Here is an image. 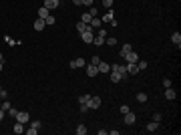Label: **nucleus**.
Here are the masks:
<instances>
[{
    "label": "nucleus",
    "mask_w": 181,
    "mask_h": 135,
    "mask_svg": "<svg viewBox=\"0 0 181 135\" xmlns=\"http://www.w3.org/2000/svg\"><path fill=\"white\" fill-rule=\"evenodd\" d=\"M81 39H83L85 45H90V43H93V39H95V28H93L90 24H87V30H85V32H81Z\"/></svg>",
    "instance_id": "1"
},
{
    "label": "nucleus",
    "mask_w": 181,
    "mask_h": 135,
    "mask_svg": "<svg viewBox=\"0 0 181 135\" xmlns=\"http://www.w3.org/2000/svg\"><path fill=\"white\" fill-rule=\"evenodd\" d=\"M40 125H43V123H40L38 119H36V121H32V125L26 129V133H28V135H36V133H38V129H40Z\"/></svg>",
    "instance_id": "2"
},
{
    "label": "nucleus",
    "mask_w": 181,
    "mask_h": 135,
    "mask_svg": "<svg viewBox=\"0 0 181 135\" xmlns=\"http://www.w3.org/2000/svg\"><path fill=\"white\" fill-rule=\"evenodd\" d=\"M101 105H103L101 97H93V95H90V99H89V109H99Z\"/></svg>",
    "instance_id": "3"
},
{
    "label": "nucleus",
    "mask_w": 181,
    "mask_h": 135,
    "mask_svg": "<svg viewBox=\"0 0 181 135\" xmlns=\"http://www.w3.org/2000/svg\"><path fill=\"white\" fill-rule=\"evenodd\" d=\"M14 119H16V121H20V123H28V121H30V115H28L26 111H18Z\"/></svg>",
    "instance_id": "4"
},
{
    "label": "nucleus",
    "mask_w": 181,
    "mask_h": 135,
    "mask_svg": "<svg viewBox=\"0 0 181 135\" xmlns=\"http://www.w3.org/2000/svg\"><path fill=\"white\" fill-rule=\"evenodd\" d=\"M125 61H127V63H137V61H139V54H137L135 50L131 48V50L127 52V56H125Z\"/></svg>",
    "instance_id": "5"
},
{
    "label": "nucleus",
    "mask_w": 181,
    "mask_h": 135,
    "mask_svg": "<svg viewBox=\"0 0 181 135\" xmlns=\"http://www.w3.org/2000/svg\"><path fill=\"white\" fill-rule=\"evenodd\" d=\"M71 69H81V67H85V59L81 56V59H75V61H71V65H69Z\"/></svg>",
    "instance_id": "6"
},
{
    "label": "nucleus",
    "mask_w": 181,
    "mask_h": 135,
    "mask_svg": "<svg viewBox=\"0 0 181 135\" xmlns=\"http://www.w3.org/2000/svg\"><path fill=\"white\" fill-rule=\"evenodd\" d=\"M123 119H125V123H127V125H133V123L137 121V115L129 111V113H125V117H123Z\"/></svg>",
    "instance_id": "7"
},
{
    "label": "nucleus",
    "mask_w": 181,
    "mask_h": 135,
    "mask_svg": "<svg viewBox=\"0 0 181 135\" xmlns=\"http://www.w3.org/2000/svg\"><path fill=\"white\" fill-rule=\"evenodd\" d=\"M58 2H60V0H45V8L54 10V8H58Z\"/></svg>",
    "instance_id": "8"
},
{
    "label": "nucleus",
    "mask_w": 181,
    "mask_h": 135,
    "mask_svg": "<svg viewBox=\"0 0 181 135\" xmlns=\"http://www.w3.org/2000/svg\"><path fill=\"white\" fill-rule=\"evenodd\" d=\"M97 69H99V73H111V65L109 63H99Z\"/></svg>",
    "instance_id": "9"
},
{
    "label": "nucleus",
    "mask_w": 181,
    "mask_h": 135,
    "mask_svg": "<svg viewBox=\"0 0 181 135\" xmlns=\"http://www.w3.org/2000/svg\"><path fill=\"white\" fill-rule=\"evenodd\" d=\"M45 26H46L45 18H40V16H38V18H36V20H34V30H43V28H45Z\"/></svg>",
    "instance_id": "10"
},
{
    "label": "nucleus",
    "mask_w": 181,
    "mask_h": 135,
    "mask_svg": "<svg viewBox=\"0 0 181 135\" xmlns=\"http://www.w3.org/2000/svg\"><path fill=\"white\" fill-rule=\"evenodd\" d=\"M171 43L177 45V48H181V32H173L171 34Z\"/></svg>",
    "instance_id": "11"
},
{
    "label": "nucleus",
    "mask_w": 181,
    "mask_h": 135,
    "mask_svg": "<svg viewBox=\"0 0 181 135\" xmlns=\"http://www.w3.org/2000/svg\"><path fill=\"white\" fill-rule=\"evenodd\" d=\"M127 73L129 75H137L139 73V67H137L135 63H127Z\"/></svg>",
    "instance_id": "12"
},
{
    "label": "nucleus",
    "mask_w": 181,
    "mask_h": 135,
    "mask_svg": "<svg viewBox=\"0 0 181 135\" xmlns=\"http://www.w3.org/2000/svg\"><path fill=\"white\" fill-rule=\"evenodd\" d=\"M97 73H99L97 65H93V63H90L89 67H87V75H89V77H97Z\"/></svg>",
    "instance_id": "13"
},
{
    "label": "nucleus",
    "mask_w": 181,
    "mask_h": 135,
    "mask_svg": "<svg viewBox=\"0 0 181 135\" xmlns=\"http://www.w3.org/2000/svg\"><path fill=\"white\" fill-rule=\"evenodd\" d=\"M145 129H147L149 133H155V131L159 129V123H157V121H151V123H147V127H145Z\"/></svg>",
    "instance_id": "14"
},
{
    "label": "nucleus",
    "mask_w": 181,
    "mask_h": 135,
    "mask_svg": "<svg viewBox=\"0 0 181 135\" xmlns=\"http://www.w3.org/2000/svg\"><path fill=\"white\" fill-rule=\"evenodd\" d=\"M89 24L93 26V28H97V30H99V28L103 26V20H101V18H97V16H93V20H90Z\"/></svg>",
    "instance_id": "15"
},
{
    "label": "nucleus",
    "mask_w": 181,
    "mask_h": 135,
    "mask_svg": "<svg viewBox=\"0 0 181 135\" xmlns=\"http://www.w3.org/2000/svg\"><path fill=\"white\" fill-rule=\"evenodd\" d=\"M175 97H177V93H175V91L171 89V87H167V89H165V99H169V101H173Z\"/></svg>",
    "instance_id": "16"
},
{
    "label": "nucleus",
    "mask_w": 181,
    "mask_h": 135,
    "mask_svg": "<svg viewBox=\"0 0 181 135\" xmlns=\"http://www.w3.org/2000/svg\"><path fill=\"white\" fill-rule=\"evenodd\" d=\"M14 129V133H24L26 129H24V123H20V121H16V125L12 127Z\"/></svg>",
    "instance_id": "17"
},
{
    "label": "nucleus",
    "mask_w": 181,
    "mask_h": 135,
    "mask_svg": "<svg viewBox=\"0 0 181 135\" xmlns=\"http://www.w3.org/2000/svg\"><path fill=\"white\" fill-rule=\"evenodd\" d=\"M105 39H107V37H99V34H97V37L93 39V45H97V46H103V45H105Z\"/></svg>",
    "instance_id": "18"
},
{
    "label": "nucleus",
    "mask_w": 181,
    "mask_h": 135,
    "mask_svg": "<svg viewBox=\"0 0 181 135\" xmlns=\"http://www.w3.org/2000/svg\"><path fill=\"white\" fill-rule=\"evenodd\" d=\"M129 50H131V46H129V45H123V46H121V50H119V56H121V59H125Z\"/></svg>",
    "instance_id": "19"
},
{
    "label": "nucleus",
    "mask_w": 181,
    "mask_h": 135,
    "mask_svg": "<svg viewBox=\"0 0 181 135\" xmlns=\"http://www.w3.org/2000/svg\"><path fill=\"white\" fill-rule=\"evenodd\" d=\"M111 81H113V83H121V73L111 71Z\"/></svg>",
    "instance_id": "20"
},
{
    "label": "nucleus",
    "mask_w": 181,
    "mask_h": 135,
    "mask_svg": "<svg viewBox=\"0 0 181 135\" xmlns=\"http://www.w3.org/2000/svg\"><path fill=\"white\" fill-rule=\"evenodd\" d=\"M113 16H115V14H113V10L109 8V12H107V14H105L101 20H103V22H111V20H113Z\"/></svg>",
    "instance_id": "21"
},
{
    "label": "nucleus",
    "mask_w": 181,
    "mask_h": 135,
    "mask_svg": "<svg viewBox=\"0 0 181 135\" xmlns=\"http://www.w3.org/2000/svg\"><path fill=\"white\" fill-rule=\"evenodd\" d=\"M89 99H90V95H81L79 97V105H89Z\"/></svg>",
    "instance_id": "22"
},
{
    "label": "nucleus",
    "mask_w": 181,
    "mask_h": 135,
    "mask_svg": "<svg viewBox=\"0 0 181 135\" xmlns=\"http://www.w3.org/2000/svg\"><path fill=\"white\" fill-rule=\"evenodd\" d=\"M38 16H40V18H46V16H50V14H48V8L40 6V8H38Z\"/></svg>",
    "instance_id": "23"
},
{
    "label": "nucleus",
    "mask_w": 181,
    "mask_h": 135,
    "mask_svg": "<svg viewBox=\"0 0 181 135\" xmlns=\"http://www.w3.org/2000/svg\"><path fill=\"white\" fill-rule=\"evenodd\" d=\"M75 133H77V135H85V133H87V127H85V125L81 123V125H79V127L75 129Z\"/></svg>",
    "instance_id": "24"
},
{
    "label": "nucleus",
    "mask_w": 181,
    "mask_h": 135,
    "mask_svg": "<svg viewBox=\"0 0 181 135\" xmlns=\"http://www.w3.org/2000/svg\"><path fill=\"white\" fill-rule=\"evenodd\" d=\"M77 30H79V32H85V30H87V24H85L83 20H79V22H77Z\"/></svg>",
    "instance_id": "25"
},
{
    "label": "nucleus",
    "mask_w": 181,
    "mask_h": 135,
    "mask_svg": "<svg viewBox=\"0 0 181 135\" xmlns=\"http://www.w3.org/2000/svg\"><path fill=\"white\" fill-rule=\"evenodd\" d=\"M81 20H83V22H85V24H89L90 20H93V16H90L89 12H85V14H83V16H81Z\"/></svg>",
    "instance_id": "26"
},
{
    "label": "nucleus",
    "mask_w": 181,
    "mask_h": 135,
    "mask_svg": "<svg viewBox=\"0 0 181 135\" xmlns=\"http://www.w3.org/2000/svg\"><path fill=\"white\" fill-rule=\"evenodd\" d=\"M135 65H137V67H139V71H145V69H147V63H145V61H141V59L137 61Z\"/></svg>",
    "instance_id": "27"
},
{
    "label": "nucleus",
    "mask_w": 181,
    "mask_h": 135,
    "mask_svg": "<svg viewBox=\"0 0 181 135\" xmlns=\"http://www.w3.org/2000/svg\"><path fill=\"white\" fill-rule=\"evenodd\" d=\"M105 43H107V45H111V46H115V45H117V39H115V37H107V39H105Z\"/></svg>",
    "instance_id": "28"
},
{
    "label": "nucleus",
    "mask_w": 181,
    "mask_h": 135,
    "mask_svg": "<svg viewBox=\"0 0 181 135\" xmlns=\"http://www.w3.org/2000/svg\"><path fill=\"white\" fill-rule=\"evenodd\" d=\"M137 101H139V103H145V101H147V95H145V93H137Z\"/></svg>",
    "instance_id": "29"
},
{
    "label": "nucleus",
    "mask_w": 181,
    "mask_h": 135,
    "mask_svg": "<svg viewBox=\"0 0 181 135\" xmlns=\"http://www.w3.org/2000/svg\"><path fill=\"white\" fill-rule=\"evenodd\" d=\"M45 22H46V24H54V22H56V18H54V16H46Z\"/></svg>",
    "instance_id": "30"
},
{
    "label": "nucleus",
    "mask_w": 181,
    "mask_h": 135,
    "mask_svg": "<svg viewBox=\"0 0 181 135\" xmlns=\"http://www.w3.org/2000/svg\"><path fill=\"white\" fill-rule=\"evenodd\" d=\"M6 113H8V115H10V117H16V113H18V111H16V109H14V107H10V109H8V111H6Z\"/></svg>",
    "instance_id": "31"
},
{
    "label": "nucleus",
    "mask_w": 181,
    "mask_h": 135,
    "mask_svg": "<svg viewBox=\"0 0 181 135\" xmlns=\"http://www.w3.org/2000/svg\"><path fill=\"white\" fill-rule=\"evenodd\" d=\"M103 6H105V8H111V6H113V0H103Z\"/></svg>",
    "instance_id": "32"
},
{
    "label": "nucleus",
    "mask_w": 181,
    "mask_h": 135,
    "mask_svg": "<svg viewBox=\"0 0 181 135\" xmlns=\"http://www.w3.org/2000/svg\"><path fill=\"white\" fill-rule=\"evenodd\" d=\"M90 63H93V65H99V63H101V59H99V56H97V54H95V56H93V59H90Z\"/></svg>",
    "instance_id": "33"
},
{
    "label": "nucleus",
    "mask_w": 181,
    "mask_h": 135,
    "mask_svg": "<svg viewBox=\"0 0 181 135\" xmlns=\"http://www.w3.org/2000/svg\"><path fill=\"white\" fill-rule=\"evenodd\" d=\"M129 111H131V109H129L127 105H121V113H123V115H125V113H129Z\"/></svg>",
    "instance_id": "34"
},
{
    "label": "nucleus",
    "mask_w": 181,
    "mask_h": 135,
    "mask_svg": "<svg viewBox=\"0 0 181 135\" xmlns=\"http://www.w3.org/2000/svg\"><path fill=\"white\" fill-rule=\"evenodd\" d=\"M153 121H157V123H161V113H155V115H153Z\"/></svg>",
    "instance_id": "35"
},
{
    "label": "nucleus",
    "mask_w": 181,
    "mask_h": 135,
    "mask_svg": "<svg viewBox=\"0 0 181 135\" xmlns=\"http://www.w3.org/2000/svg\"><path fill=\"white\" fill-rule=\"evenodd\" d=\"M89 14H90V16H99V14H97V8H95V6H90Z\"/></svg>",
    "instance_id": "36"
},
{
    "label": "nucleus",
    "mask_w": 181,
    "mask_h": 135,
    "mask_svg": "<svg viewBox=\"0 0 181 135\" xmlns=\"http://www.w3.org/2000/svg\"><path fill=\"white\" fill-rule=\"evenodd\" d=\"M163 87H165V89L171 87V79H165V81H163Z\"/></svg>",
    "instance_id": "37"
},
{
    "label": "nucleus",
    "mask_w": 181,
    "mask_h": 135,
    "mask_svg": "<svg viewBox=\"0 0 181 135\" xmlns=\"http://www.w3.org/2000/svg\"><path fill=\"white\" fill-rule=\"evenodd\" d=\"M89 111V105H81V113H87Z\"/></svg>",
    "instance_id": "38"
},
{
    "label": "nucleus",
    "mask_w": 181,
    "mask_h": 135,
    "mask_svg": "<svg viewBox=\"0 0 181 135\" xmlns=\"http://www.w3.org/2000/svg\"><path fill=\"white\" fill-rule=\"evenodd\" d=\"M4 115H6V111H4V109H2V107H0V121H2V119H4Z\"/></svg>",
    "instance_id": "39"
},
{
    "label": "nucleus",
    "mask_w": 181,
    "mask_h": 135,
    "mask_svg": "<svg viewBox=\"0 0 181 135\" xmlns=\"http://www.w3.org/2000/svg\"><path fill=\"white\" fill-rule=\"evenodd\" d=\"M83 4L85 6H93V0H83Z\"/></svg>",
    "instance_id": "40"
},
{
    "label": "nucleus",
    "mask_w": 181,
    "mask_h": 135,
    "mask_svg": "<svg viewBox=\"0 0 181 135\" xmlns=\"http://www.w3.org/2000/svg\"><path fill=\"white\" fill-rule=\"evenodd\" d=\"M73 4H75V6H81V4H83V0H73Z\"/></svg>",
    "instance_id": "41"
},
{
    "label": "nucleus",
    "mask_w": 181,
    "mask_h": 135,
    "mask_svg": "<svg viewBox=\"0 0 181 135\" xmlns=\"http://www.w3.org/2000/svg\"><path fill=\"white\" fill-rule=\"evenodd\" d=\"M0 63H4V56H2V52H0Z\"/></svg>",
    "instance_id": "42"
},
{
    "label": "nucleus",
    "mask_w": 181,
    "mask_h": 135,
    "mask_svg": "<svg viewBox=\"0 0 181 135\" xmlns=\"http://www.w3.org/2000/svg\"><path fill=\"white\" fill-rule=\"evenodd\" d=\"M2 67H4V65H2V63H0V71H2Z\"/></svg>",
    "instance_id": "43"
},
{
    "label": "nucleus",
    "mask_w": 181,
    "mask_h": 135,
    "mask_svg": "<svg viewBox=\"0 0 181 135\" xmlns=\"http://www.w3.org/2000/svg\"><path fill=\"white\" fill-rule=\"evenodd\" d=\"M0 103H2V97H0Z\"/></svg>",
    "instance_id": "44"
},
{
    "label": "nucleus",
    "mask_w": 181,
    "mask_h": 135,
    "mask_svg": "<svg viewBox=\"0 0 181 135\" xmlns=\"http://www.w3.org/2000/svg\"><path fill=\"white\" fill-rule=\"evenodd\" d=\"M0 91H2V87H0Z\"/></svg>",
    "instance_id": "45"
},
{
    "label": "nucleus",
    "mask_w": 181,
    "mask_h": 135,
    "mask_svg": "<svg viewBox=\"0 0 181 135\" xmlns=\"http://www.w3.org/2000/svg\"><path fill=\"white\" fill-rule=\"evenodd\" d=\"M113 2H115V0H113Z\"/></svg>",
    "instance_id": "46"
}]
</instances>
